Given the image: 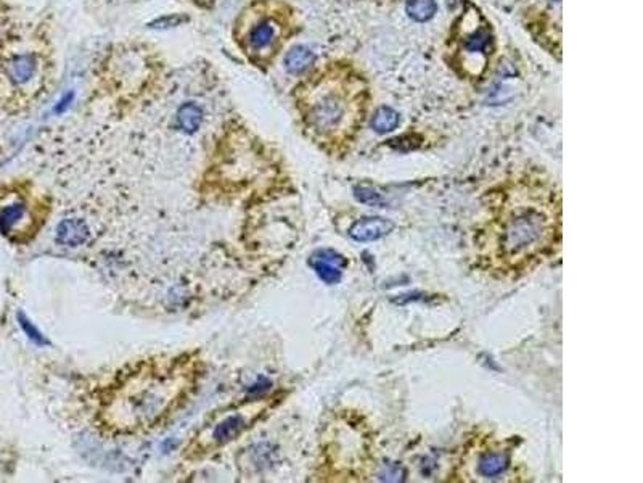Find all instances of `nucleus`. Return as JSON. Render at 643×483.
Here are the masks:
<instances>
[{"label":"nucleus","mask_w":643,"mask_h":483,"mask_svg":"<svg viewBox=\"0 0 643 483\" xmlns=\"http://www.w3.org/2000/svg\"><path fill=\"white\" fill-rule=\"evenodd\" d=\"M290 32L288 15L281 12L259 13L245 32V49L256 58L267 60L279 52Z\"/></svg>","instance_id":"6"},{"label":"nucleus","mask_w":643,"mask_h":483,"mask_svg":"<svg viewBox=\"0 0 643 483\" xmlns=\"http://www.w3.org/2000/svg\"><path fill=\"white\" fill-rule=\"evenodd\" d=\"M509 468V458L505 453H486L478 460V472L483 477H497Z\"/></svg>","instance_id":"14"},{"label":"nucleus","mask_w":643,"mask_h":483,"mask_svg":"<svg viewBox=\"0 0 643 483\" xmlns=\"http://www.w3.org/2000/svg\"><path fill=\"white\" fill-rule=\"evenodd\" d=\"M314 63V54L307 47L296 46L293 47L285 57V66L286 70L293 75H300V73L309 70Z\"/></svg>","instance_id":"13"},{"label":"nucleus","mask_w":643,"mask_h":483,"mask_svg":"<svg viewBox=\"0 0 643 483\" xmlns=\"http://www.w3.org/2000/svg\"><path fill=\"white\" fill-rule=\"evenodd\" d=\"M311 265L324 282L338 284L341 279V268L346 266V260L333 250H320L312 256Z\"/></svg>","instance_id":"8"},{"label":"nucleus","mask_w":643,"mask_h":483,"mask_svg":"<svg viewBox=\"0 0 643 483\" xmlns=\"http://www.w3.org/2000/svg\"><path fill=\"white\" fill-rule=\"evenodd\" d=\"M195 377L196 363L189 356L140 361L101 395V424L121 434L153 429L187 396Z\"/></svg>","instance_id":"1"},{"label":"nucleus","mask_w":643,"mask_h":483,"mask_svg":"<svg viewBox=\"0 0 643 483\" xmlns=\"http://www.w3.org/2000/svg\"><path fill=\"white\" fill-rule=\"evenodd\" d=\"M16 319H18V324H20V327L23 329V332H25L27 335V339H30L31 341H34V344L39 345V346H45V345H49V340L45 339V337L41 334V330H39L36 325H34L30 319L26 318V314L25 313H18L16 314Z\"/></svg>","instance_id":"17"},{"label":"nucleus","mask_w":643,"mask_h":483,"mask_svg":"<svg viewBox=\"0 0 643 483\" xmlns=\"http://www.w3.org/2000/svg\"><path fill=\"white\" fill-rule=\"evenodd\" d=\"M298 106L320 144L341 149L352 142L370 108V84L349 61H331L298 87Z\"/></svg>","instance_id":"2"},{"label":"nucleus","mask_w":643,"mask_h":483,"mask_svg":"<svg viewBox=\"0 0 643 483\" xmlns=\"http://www.w3.org/2000/svg\"><path fill=\"white\" fill-rule=\"evenodd\" d=\"M203 121V111L195 102H187L180 106L177 111V123L179 127L184 132L193 134L200 129Z\"/></svg>","instance_id":"12"},{"label":"nucleus","mask_w":643,"mask_h":483,"mask_svg":"<svg viewBox=\"0 0 643 483\" xmlns=\"http://www.w3.org/2000/svg\"><path fill=\"white\" fill-rule=\"evenodd\" d=\"M89 235V227L82 219H63L56 227V240L66 246L84 245Z\"/></svg>","instance_id":"10"},{"label":"nucleus","mask_w":643,"mask_h":483,"mask_svg":"<svg viewBox=\"0 0 643 483\" xmlns=\"http://www.w3.org/2000/svg\"><path fill=\"white\" fill-rule=\"evenodd\" d=\"M394 229V224L385 218H365L354 224L349 235L357 242H374L385 237Z\"/></svg>","instance_id":"9"},{"label":"nucleus","mask_w":643,"mask_h":483,"mask_svg":"<svg viewBox=\"0 0 643 483\" xmlns=\"http://www.w3.org/2000/svg\"><path fill=\"white\" fill-rule=\"evenodd\" d=\"M399 125V115L391 108H380L371 120V126L376 132H391Z\"/></svg>","instance_id":"15"},{"label":"nucleus","mask_w":643,"mask_h":483,"mask_svg":"<svg viewBox=\"0 0 643 483\" xmlns=\"http://www.w3.org/2000/svg\"><path fill=\"white\" fill-rule=\"evenodd\" d=\"M36 213L25 194L0 195V232L11 240H26L36 234Z\"/></svg>","instance_id":"7"},{"label":"nucleus","mask_w":643,"mask_h":483,"mask_svg":"<svg viewBox=\"0 0 643 483\" xmlns=\"http://www.w3.org/2000/svg\"><path fill=\"white\" fill-rule=\"evenodd\" d=\"M492 52L494 36L486 18L475 10L461 15L450 30V65L465 80H478L486 73Z\"/></svg>","instance_id":"4"},{"label":"nucleus","mask_w":643,"mask_h":483,"mask_svg":"<svg viewBox=\"0 0 643 483\" xmlns=\"http://www.w3.org/2000/svg\"><path fill=\"white\" fill-rule=\"evenodd\" d=\"M264 408L266 401L256 400L216 415L212 422L208 424L185 449L187 458H205L235 441L261 418Z\"/></svg>","instance_id":"5"},{"label":"nucleus","mask_w":643,"mask_h":483,"mask_svg":"<svg viewBox=\"0 0 643 483\" xmlns=\"http://www.w3.org/2000/svg\"><path fill=\"white\" fill-rule=\"evenodd\" d=\"M407 12L416 21H426L436 12V2L434 0H410Z\"/></svg>","instance_id":"16"},{"label":"nucleus","mask_w":643,"mask_h":483,"mask_svg":"<svg viewBox=\"0 0 643 483\" xmlns=\"http://www.w3.org/2000/svg\"><path fill=\"white\" fill-rule=\"evenodd\" d=\"M37 71V60L32 54H21L11 58L7 63V76L8 80L16 84V86H23V84L30 82L34 75Z\"/></svg>","instance_id":"11"},{"label":"nucleus","mask_w":643,"mask_h":483,"mask_svg":"<svg viewBox=\"0 0 643 483\" xmlns=\"http://www.w3.org/2000/svg\"><path fill=\"white\" fill-rule=\"evenodd\" d=\"M554 196L547 194L515 195L494 218L490 235L495 239V256L507 269H518L537 261L555 242Z\"/></svg>","instance_id":"3"}]
</instances>
